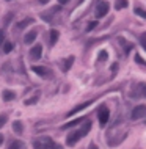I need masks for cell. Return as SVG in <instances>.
<instances>
[{
    "label": "cell",
    "mask_w": 146,
    "mask_h": 149,
    "mask_svg": "<svg viewBox=\"0 0 146 149\" xmlns=\"http://www.w3.org/2000/svg\"><path fill=\"white\" fill-rule=\"evenodd\" d=\"M32 71L36 72V74L43 79H51L52 77V71L46 66H32Z\"/></svg>",
    "instance_id": "obj_5"
},
{
    "label": "cell",
    "mask_w": 146,
    "mask_h": 149,
    "mask_svg": "<svg viewBox=\"0 0 146 149\" xmlns=\"http://www.w3.org/2000/svg\"><path fill=\"white\" fill-rule=\"evenodd\" d=\"M129 3H127V0H116V3H115V8L116 10H122V8H126Z\"/></svg>",
    "instance_id": "obj_20"
},
{
    "label": "cell",
    "mask_w": 146,
    "mask_h": 149,
    "mask_svg": "<svg viewBox=\"0 0 146 149\" xmlns=\"http://www.w3.org/2000/svg\"><path fill=\"white\" fill-rule=\"evenodd\" d=\"M137 88H138V91H132V93H130V96H132V97H135V96L146 97V85L141 83V85H138Z\"/></svg>",
    "instance_id": "obj_10"
},
{
    "label": "cell",
    "mask_w": 146,
    "mask_h": 149,
    "mask_svg": "<svg viewBox=\"0 0 146 149\" xmlns=\"http://www.w3.org/2000/svg\"><path fill=\"white\" fill-rule=\"evenodd\" d=\"M2 46H3V52H5V53H10V52L14 49V44L11 43V41H5Z\"/></svg>",
    "instance_id": "obj_18"
},
{
    "label": "cell",
    "mask_w": 146,
    "mask_h": 149,
    "mask_svg": "<svg viewBox=\"0 0 146 149\" xmlns=\"http://www.w3.org/2000/svg\"><path fill=\"white\" fill-rule=\"evenodd\" d=\"M2 97L5 99V101H13V99L16 97V93H14V91H11V90H3Z\"/></svg>",
    "instance_id": "obj_13"
},
{
    "label": "cell",
    "mask_w": 146,
    "mask_h": 149,
    "mask_svg": "<svg viewBox=\"0 0 146 149\" xmlns=\"http://www.w3.org/2000/svg\"><path fill=\"white\" fill-rule=\"evenodd\" d=\"M90 130H91V123H90V121H83L82 127L77 129V130H74V132H71L66 137V144H68V146H74V144L77 143L79 140H82Z\"/></svg>",
    "instance_id": "obj_1"
},
{
    "label": "cell",
    "mask_w": 146,
    "mask_h": 149,
    "mask_svg": "<svg viewBox=\"0 0 146 149\" xmlns=\"http://www.w3.org/2000/svg\"><path fill=\"white\" fill-rule=\"evenodd\" d=\"M2 44H3V32L0 30V46H2Z\"/></svg>",
    "instance_id": "obj_30"
},
{
    "label": "cell",
    "mask_w": 146,
    "mask_h": 149,
    "mask_svg": "<svg viewBox=\"0 0 146 149\" xmlns=\"http://www.w3.org/2000/svg\"><path fill=\"white\" fill-rule=\"evenodd\" d=\"M13 16H14L13 13H8V14H6V17H5V22H3V24H5V27H8V25H10V21L13 19Z\"/></svg>",
    "instance_id": "obj_25"
},
{
    "label": "cell",
    "mask_w": 146,
    "mask_h": 149,
    "mask_svg": "<svg viewBox=\"0 0 146 149\" xmlns=\"http://www.w3.org/2000/svg\"><path fill=\"white\" fill-rule=\"evenodd\" d=\"M33 149H63V146L55 143L51 137H41L39 140H35Z\"/></svg>",
    "instance_id": "obj_2"
},
{
    "label": "cell",
    "mask_w": 146,
    "mask_h": 149,
    "mask_svg": "<svg viewBox=\"0 0 146 149\" xmlns=\"http://www.w3.org/2000/svg\"><path fill=\"white\" fill-rule=\"evenodd\" d=\"M68 2H71V0H58L60 5H64V3H68Z\"/></svg>",
    "instance_id": "obj_32"
},
{
    "label": "cell",
    "mask_w": 146,
    "mask_h": 149,
    "mask_svg": "<svg viewBox=\"0 0 146 149\" xmlns=\"http://www.w3.org/2000/svg\"><path fill=\"white\" fill-rule=\"evenodd\" d=\"M109 10H110L109 2H105V0H101V2H99L98 5H96V11H94L96 17H98V19H101V17H104V16H107Z\"/></svg>",
    "instance_id": "obj_3"
},
{
    "label": "cell",
    "mask_w": 146,
    "mask_h": 149,
    "mask_svg": "<svg viewBox=\"0 0 146 149\" xmlns=\"http://www.w3.org/2000/svg\"><path fill=\"white\" fill-rule=\"evenodd\" d=\"M5 123H6V115H2V116H0V127H2Z\"/></svg>",
    "instance_id": "obj_28"
},
{
    "label": "cell",
    "mask_w": 146,
    "mask_h": 149,
    "mask_svg": "<svg viewBox=\"0 0 146 149\" xmlns=\"http://www.w3.org/2000/svg\"><path fill=\"white\" fill-rule=\"evenodd\" d=\"M93 104V101H88V102H83V104H80V105H77V107H74V108L71 110V112H68V116H72V115H75L77 112H82V110H85L88 105H91Z\"/></svg>",
    "instance_id": "obj_8"
},
{
    "label": "cell",
    "mask_w": 146,
    "mask_h": 149,
    "mask_svg": "<svg viewBox=\"0 0 146 149\" xmlns=\"http://www.w3.org/2000/svg\"><path fill=\"white\" fill-rule=\"evenodd\" d=\"M41 55H43V46L36 44V46H33V47L30 49V58L35 60V61H36V60H39Z\"/></svg>",
    "instance_id": "obj_7"
},
{
    "label": "cell",
    "mask_w": 146,
    "mask_h": 149,
    "mask_svg": "<svg viewBox=\"0 0 146 149\" xmlns=\"http://www.w3.org/2000/svg\"><path fill=\"white\" fill-rule=\"evenodd\" d=\"M109 118H110V112L107 107H101L98 110V119H99V126L101 127H105L107 123H109Z\"/></svg>",
    "instance_id": "obj_4"
},
{
    "label": "cell",
    "mask_w": 146,
    "mask_h": 149,
    "mask_svg": "<svg viewBox=\"0 0 146 149\" xmlns=\"http://www.w3.org/2000/svg\"><path fill=\"white\" fill-rule=\"evenodd\" d=\"M3 140H5V138H3V135H0V144L3 143Z\"/></svg>",
    "instance_id": "obj_34"
},
{
    "label": "cell",
    "mask_w": 146,
    "mask_h": 149,
    "mask_svg": "<svg viewBox=\"0 0 146 149\" xmlns=\"http://www.w3.org/2000/svg\"><path fill=\"white\" fill-rule=\"evenodd\" d=\"M52 14H55V13H52V10H49V13H43L41 17H43L44 21H47V22H52Z\"/></svg>",
    "instance_id": "obj_22"
},
{
    "label": "cell",
    "mask_w": 146,
    "mask_h": 149,
    "mask_svg": "<svg viewBox=\"0 0 146 149\" xmlns=\"http://www.w3.org/2000/svg\"><path fill=\"white\" fill-rule=\"evenodd\" d=\"M134 121L141 119V118H146V105H137L135 108L132 110V115H130Z\"/></svg>",
    "instance_id": "obj_6"
},
{
    "label": "cell",
    "mask_w": 146,
    "mask_h": 149,
    "mask_svg": "<svg viewBox=\"0 0 146 149\" xmlns=\"http://www.w3.org/2000/svg\"><path fill=\"white\" fill-rule=\"evenodd\" d=\"M72 63H74V57H69V58L63 60V61H61V69H63V72H68L71 69Z\"/></svg>",
    "instance_id": "obj_9"
},
{
    "label": "cell",
    "mask_w": 146,
    "mask_h": 149,
    "mask_svg": "<svg viewBox=\"0 0 146 149\" xmlns=\"http://www.w3.org/2000/svg\"><path fill=\"white\" fill-rule=\"evenodd\" d=\"M120 44H122V46L126 47V49H124V52H126V53H129V50L134 47V44H129L127 41H126V39H122V38H120Z\"/></svg>",
    "instance_id": "obj_21"
},
{
    "label": "cell",
    "mask_w": 146,
    "mask_h": 149,
    "mask_svg": "<svg viewBox=\"0 0 146 149\" xmlns=\"http://www.w3.org/2000/svg\"><path fill=\"white\" fill-rule=\"evenodd\" d=\"M35 102H38V96H36V97H32V101H25V105L35 104Z\"/></svg>",
    "instance_id": "obj_29"
},
{
    "label": "cell",
    "mask_w": 146,
    "mask_h": 149,
    "mask_svg": "<svg viewBox=\"0 0 146 149\" xmlns=\"http://www.w3.org/2000/svg\"><path fill=\"white\" fill-rule=\"evenodd\" d=\"M6 2H13V0H6Z\"/></svg>",
    "instance_id": "obj_35"
},
{
    "label": "cell",
    "mask_w": 146,
    "mask_h": 149,
    "mask_svg": "<svg viewBox=\"0 0 146 149\" xmlns=\"http://www.w3.org/2000/svg\"><path fill=\"white\" fill-rule=\"evenodd\" d=\"M58 36H60L58 30H51V46H55V44H57Z\"/></svg>",
    "instance_id": "obj_16"
},
{
    "label": "cell",
    "mask_w": 146,
    "mask_h": 149,
    "mask_svg": "<svg viewBox=\"0 0 146 149\" xmlns=\"http://www.w3.org/2000/svg\"><path fill=\"white\" fill-rule=\"evenodd\" d=\"M88 149H99V148H98V146H96V144H94V143H91V144H90V146H88Z\"/></svg>",
    "instance_id": "obj_31"
},
{
    "label": "cell",
    "mask_w": 146,
    "mask_h": 149,
    "mask_svg": "<svg viewBox=\"0 0 146 149\" xmlns=\"http://www.w3.org/2000/svg\"><path fill=\"white\" fill-rule=\"evenodd\" d=\"M28 24H33V19H30V17H27V19H24V21H21L19 24L16 25V30H22V28H25Z\"/></svg>",
    "instance_id": "obj_14"
},
{
    "label": "cell",
    "mask_w": 146,
    "mask_h": 149,
    "mask_svg": "<svg viewBox=\"0 0 146 149\" xmlns=\"http://www.w3.org/2000/svg\"><path fill=\"white\" fill-rule=\"evenodd\" d=\"M135 61H137L138 64H141V66H146V61H145L143 58H141L140 55H135Z\"/></svg>",
    "instance_id": "obj_26"
},
{
    "label": "cell",
    "mask_w": 146,
    "mask_h": 149,
    "mask_svg": "<svg viewBox=\"0 0 146 149\" xmlns=\"http://www.w3.org/2000/svg\"><path fill=\"white\" fill-rule=\"evenodd\" d=\"M140 41H141V46H143V47H145V50H146V33H143V35H141Z\"/></svg>",
    "instance_id": "obj_27"
},
{
    "label": "cell",
    "mask_w": 146,
    "mask_h": 149,
    "mask_svg": "<svg viewBox=\"0 0 146 149\" xmlns=\"http://www.w3.org/2000/svg\"><path fill=\"white\" fill-rule=\"evenodd\" d=\"M96 25H98V22H96V21H91V22H88L86 32H91V30H93V28H96Z\"/></svg>",
    "instance_id": "obj_24"
},
{
    "label": "cell",
    "mask_w": 146,
    "mask_h": 149,
    "mask_svg": "<svg viewBox=\"0 0 146 149\" xmlns=\"http://www.w3.org/2000/svg\"><path fill=\"white\" fill-rule=\"evenodd\" d=\"M134 13H135L137 16H140L141 19H146V10L141 8V6H135V8H134Z\"/></svg>",
    "instance_id": "obj_17"
},
{
    "label": "cell",
    "mask_w": 146,
    "mask_h": 149,
    "mask_svg": "<svg viewBox=\"0 0 146 149\" xmlns=\"http://www.w3.org/2000/svg\"><path fill=\"white\" fill-rule=\"evenodd\" d=\"M83 121H86L85 118H77V119H74V121H71V123H68V124H64L61 129H68V127H74V126H77L80 123H83Z\"/></svg>",
    "instance_id": "obj_15"
},
{
    "label": "cell",
    "mask_w": 146,
    "mask_h": 149,
    "mask_svg": "<svg viewBox=\"0 0 146 149\" xmlns=\"http://www.w3.org/2000/svg\"><path fill=\"white\" fill-rule=\"evenodd\" d=\"M8 149H25V143H24V141H21V140H14V141H11V143H10Z\"/></svg>",
    "instance_id": "obj_11"
},
{
    "label": "cell",
    "mask_w": 146,
    "mask_h": 149,
    "mask_svg": "<svg viewBox=\"0 0 146 149\" xmlns=\"http://www.w3.org/2000/svg\"><path fill=\"white\" fill-rule=\"evenodd\" d=\"M109 58V55H107V52L105 50H101V53H99V57H98V61H105V60Z\"/></svg>",
    "instance_id": "obj_23"
},
{
    "label": "cell",
    "mask_w": 146,
    "mask_h": 149,
    "mask_svg": "<svg viewBox=\"0 0 146 149\" xmlns=\"http://www.w3.org/2000/svg\"><path fill=\"white\" fill-rule=\"evenodd\" d=\"M13 130L16 132V133H22L24 127H22V123H21V121H14V123H13Z\"/></svg>",
    "instance_id": "obj_19"
},
{
    "label": "cell",
    "mask_w": 146,
    "mask_h": 149,
    "mask_svg": "<svg viewBox=\"0 0 146 149\" xmlns=\"http://www.w3.org/2000/svg\"><path fill=\"white\" fill-rule=\"evenodd\" d=\"M39 3H43V5H46V3H49V0H38Z\"/></svg>",
    "instance_id": "obj_33"
},
{
    "label": "cell",
    "mask_w": 146,
    "mask_h": 149,
    "mask_svg": "<svg viewBox=\"0 0 146 149\" xmlns=\"http://www.w3.org/2000/svg\"><path fill=\"white\" fill-rule=\"evenodd\" d=\"M35 39H36V32H28L25 35V38H24V43L25 44H32V43H35Z\"/></svg>",
    "instance_id": "obj_12"
}]
</instances>
